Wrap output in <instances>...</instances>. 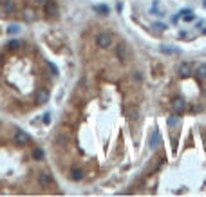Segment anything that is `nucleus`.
I'll return each mask as SVG.
<instances>
[{
  "label": "nucleus",
  "instance_id": "obj_1",
  "mask_svg": "<svg viewBox=\"0 0 206 197\" xmlns=\"http://www.w3.org/2000/svg\"><path fill=\"white\" fill-rule=\"evenodd\" d=\"M96 43H98V47H101V49H109V47L112 45V36H110V33H100V34L96 36Z\"/></svg>",
  "mask_w": 206,
  "mask_h": 197
},
{
  "label": "nucleus",
  "instance_id": "obj_2",
  "mask_svg": "<svg viewBox=\"0 0 206 197\" xmlns=\"http://www.w3.org/2000/svg\"><path fill=\"white\" fill-rule=\"evenodd\" d=\"M116 54H118V58L121 60V62H127L128 60V45L125 43V42H119L118 43V47H116Z\"/></svg>",
  "mask_w": 206,
  "mask_h": 197
},
{
  "label": "nucleus",
  "instance_id": "obj_3",
  "mask_svg": "<svg viewBox=\"0 0 206 197\" xmlns=\"http://www.w3.org/2000/svg\"><path fill=\"white\" fill-rule=\"evenodd\" d=\"M172 109H174L176 114H183V112L186 110V101H185L183 98H176V100L172 101Z\"/></svg>",
  "mask_w": 206,
  "mask_h": 197
},
{
  "label": "nucleus",
  "instance_id": "obj_4",
  "mask_svg": "<svg viewBox=\"0 0 206 197\" xmlns=\"http://www.w3.org/2000/svg\"><path fill=\"white\" fill-rule=\"evenodd\" d=\"M13 139H14V143H16V145H20V147H24V145H27V143H29V136H27L24 130H16V132H14V136H13Z\"/></svg>",
  "mask_w": 206,
  "mask_h": 197
},
{
  "label": "nucleus",
  "instance_id": "obj_5",
  "mask_svg": "<svg viewBox=\"0 0 206 197\" xmlns=\"http://www.w3.org/2000/svg\"><path fill=\"white\" fill-rule=\"evenodd\" d=\"M177 71H179V74H181L183 78H188V76L194 72V67H192V63H188V62H183V63H179Z\"/></svg>",
  "mask_w": 206,
  "mask_h": 197
},
{
  "label": "nucleus",
  "instance_id": "obj_6",
  "mask_svg": "<svg viewBox=\"0 0 206 197\" xmlns=\"http://www.w3.org/2000/svg\"><path fill=\"white\" fill-rule=\"evenodd\" d=\"M43 7H45V14H47V16H54V14H58V5H56L54 0H47V2L43 4Z\"/></svg>",
  "mask_w": 206,
  "mask_h": 197
},
{
  "label": "nucleus",
  "instance_id": "obj_7",
  "mask_svg": "<svg viewBox=\"0 0 206 197\" xmlns=\"http://www.w3.org/2000/svg\"><path fill=\"white\" fill-rule=\"evenodd\" d=\"M159 139H161V136H159V130H157V129H154V130L150 132V141H148L152 150H156V148H157V145H159Z\"/></svg>",
  "mask_w": 206,
  "mask_h": 197
},
{
  "label": "nucleus",
  "instance_id": "obj_8",
  "mask_svg": "<svg viewBox=\"0 0 206 197\" xmlns=\"http://www.w3.org/2000/svg\"><path fill=\"white\" fill-rule=\"evenodd\" d=\"M38 183H40L42 186H49V185L52 183V176H51L49 172H40V174H38Z\"/></svg>",
  "mask_w": 206,
  "mask_h": 197
},
{
  "label": "nucleus",
  "instance_id": "obj_9",
  "mask_svg": "<svg viewBox=\"0 0 206 197\" xmlns=\"http://www.w3.org/2000/svg\"><path fill=\"white\" fill-rule=\"evenodd\" d=\"M2 9H4V13H14L16 5L13 4V0H4L2 2Z\"/></svg>",
  "mask_w": 206,
  "mask_h": 197
},
{
  "label": "nucleus",
  "instance_id": "obj_10",
  "mask_svg": "<svg viewBox=\"0 0 206 197\" xmlns=\"http://www.w3.org/2000/svg\"><path fill=\"white\" fill-rule=\"evenodd\" d=\"M49 101V92L47 91H38L36 92V103H47Z\"/></svg>",
  "mask_w": 206,
  "mask_h": 197
},
{
  "label": "nucleus",
  "instance_id": "obj_11",
  "mask_svg": "<svg viewBox=\"0 0 206 197\" xmlns=\"http://www.w3.org/2000/svg\"><path fill=\"white\" fill-rule=\"evenodd\" d=\"M159 51L165 52V54H179V49L177 47H172V45H161Z\"/></svg>",
  "mask_w": 206,
  "mask_h": 197
},
{
  "label": "nucleus",
  "instance_id": "obj_12",
  "mask_svg": "<svg viewBox=\"0 0 206 197\" xmlns=\"http://www.w3.org/2000/svg\"><path fill=\"white\" fill-rule=\"evenodd\" d=\"M199 80H204L206 78V63H201V65H197V69H195V72H194Z\"/></svg>",
  "mask_w": 206,
  "mask_h": 197
},
{
  "label": "nucleus",
  "instance_id": "obj_13",
  "mask_svg": "<svg viewBox=\"0 0 206 197\" xmlns=\"http://www.w3.org/2000/svg\"><path fill=\"white\" fill-rule=\"evenodd\" d=\"M94 11L100 13V14H109V13H110L109 5H105V4H98V5H94Z\"/></svg>",
  "mask_w": 206,
  "mask_h": 197
},
{
  "label": "nucleus",
  "instance_id": "obj_14",
  "mask_svg": "<svg viewBox=\"0 0 206 197\" xmlns=\"http://www.w3.org/2000/svg\"><path fill=\"white\" fill-rule=\"evenodd\" d=\"M81 177H83V170L76 168V170H72V172H71V179H72V181H80Z\"/></svg>",
  "mask_w": 206,
  "mask_h": 197
},
{
  "label": "nucleus",
  "instance_id": "obj_15",
  "mask_svg": "<svg viewBox=\"0 0 206 197\" xmlns=\"http://www.w3.org/2000/svg\"><path fill=\"white\" fill-rule=\"evenodd\" d=\"M166 123H168V127H170V129H176V127L179 125V116H170Z\"/></svg>",
  "mask_w": 206,
  "mask_h": 197
},
{
  "label": "nucleus",
  "instance_id": "obj_16",
  "mask_svg": "<svg viewBox=\"0 0 206 197\" xmlns=\"http://www.w3.org/2000/svg\"><path fill=\"white\" fill-rule=\"evenodd\" d=\"M181 18H183L185 22H194V20H195V13H194V11H188V13H186V14H183Z\"/></svg>",
  "mask_w": 206,
  "mask_h": 197
},
{
  "label": "nucleus",
  "instance_id": "obj_17",
  "mask_svg": "<svg viewBox=\"0 0 206 197\" xmlns=\"http://www.w3.org/2000/svg\"><path fill=\"white\" fill-rule=\"evenodd\" d=\"M24 18H25L27 22H33V20H34V13H33L31 9H25V11H24Z\"/></svg>",
  "mask_w": 206,
  "mask_h": 197
},
{
  "label": "nucleus",
  "instance_id": "obj_18",
  "mask_svg": "<svg viewBox=\"0 0 206 197\" xmlns=\"http://www.w3.org/2000/svg\"><path fill=\"white\" fill-rule=\"evenodd\" d=\"M33 157L38 159V161L43 159V150H42V148H34V150H33Z\"/></svg>",
  "mask_w": 206,
  "mask_h": 197
},
{
  "label": "nucleus",
  "instance_id": "obj_19",
  "mask_svg": "<svg viewBox=\"0 0 206 197\" xmlns=\"http://www.w3.org/2000/svg\"><path fill=\"white\" fill-rule=\"evenodd\" d=\"M152 29H156V31H165L166 25H165L163 22H154V24H152Z\"/></svg>",
  "mask_w": 206,
  "mask_h": 197
},
{
  "label": "nucleus",
  "instance_id": "obj_20",
  "mask_svg": "<svg viewBox=\"0 0 206 197\" xmlns=\"http://www.w3.org/2000/svg\"><path fill=\"white\" fill-rule=\"evenodd\" d=\"M7 47H9L11 51H16V49L20 47V42H16V40H13V42H9V43H7Z\"/></svg>",
  "mask_w": 206,
  "mask_h": 197
},
{
  "label": "nucleus",
  "instance_id": "obj_21",
  "mask_svg": "<svg viewBox=\"0 0 206 197\" xmlns=\"http://www.w3.org/2000/svg\"><path fill=\"white\" fill-rule=\"evenodd\" d=\"M18 31H20V25H16V24H14V25H11V27L7 29V33H9V34H16Z\"/></svg>",
  "mask_w": 206,
  "mask_h": 197
},
{
  "label": "nucleus",
  "instance_id": "obj_22",
  "mask_svg": "<svg viewBox=\"0 0 206 197\" xmlns=\"http://www.w3.org/2000/svg\"><path fill=\"white\" fill-rule=\"evenodd\" d=\"M47 67H49V71H51V74H58V69H56V65H54V63H51V62H47Z\"/></svg>",
  "mask_w": 206,
  "mask_h": 197
},
{
  "label": "nucleus",
  "instance_id": "obj_23",
  "mask_svg": "<svg viewBox=\"0 0 206 197\" xmlns=\"http://www.w3.org/2000/svg\"><path fill=\"white\" fill-rule=\"evenodd\" d=\"M43 123H45V125H49V123H51V114H49V112H45V114H43Z\"/></svg>",
  "mask_w": 206,
  "mask_h": 197
},
{
  "label": "nucleus",
  "instance_id": "obj_24",
  "mask_svg": "<svg viewBox=\"0 0 206 197\" xmlns=\"http://www.w3.org/2000/svg\"><path fill=\"white\" fill-rule=\"evenodd\" d=\"M188 11H192V9H188V7H186V9H181V11H179V16H183V14H186Z\"/></svg>",
  "mask_w": 206,
  "mask_h": 197
},
{
  "label": "nucleus",
  "instance_id": "obj_25",
  "mask_svg": "<svg viewBox=\"0 0 206 197\" xmlns=\"http://www.w3.org/2000/svg\"><path fill=\"white\" fill-rule=\"evenodd\" d=\"M179 18H181V16H179V13H177V14H174V18H172V22H174V24H176V22H177V20H179Z\"/></svg>",
  "mask_w": 206,
  "mask_h": 197
},
{
  "label": "nucleus",
  "instance_id": "obj_26",
  "mask_svg": "<svg viewBox=\"0 0 206 197\" xmlns=\"http://www.w3.org/2000/svg\"><path fill=\"white\" fill-rule=\"evenodd\" d=\"M36 2H38V4H45L47 0H36Z\"/></svg>",
  "mask_w": 206,
  "mask_h": 197
},
{
  "label": "nucleus",
  "instance_id": "obj_27",
  "mask_svg": "<svg viewBox=\"0 0 206 197\" xmlns=\"http://www.w3.org/2000/svg\"><path fill=\"white\" fill-rule=\"evenodd\" d=\"M203 5H204V7H206V0H204V2H203Z\"/></svg>",
  "mask_w": 206,
  "mask_h": 197
}]
</instances>
